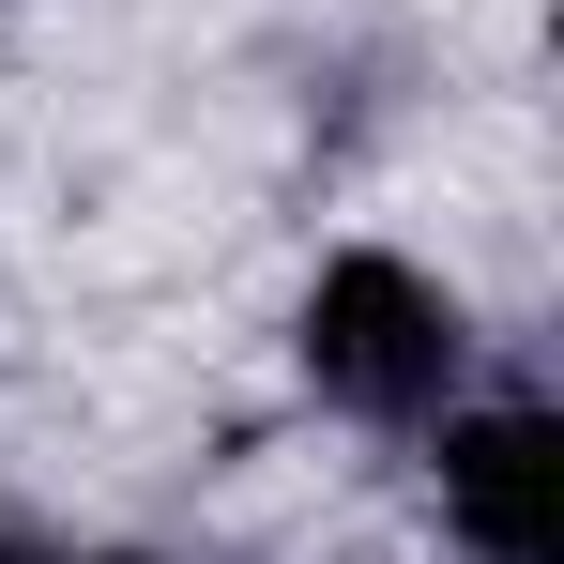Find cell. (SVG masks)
<instances>
[{"label": "cell", "instance_id": "6da1fadb", "mask_svg": "<svg viewBox=\"0 0 564 564\" xmlns=\"http://www.w3.org/2000/svg\"><path fill=\"white\" fill-rule=\"evenodd\" d=\"M290 381H305V412L321 427H351V443H427L443 412H458L473 381H488V321H473V290L427 260V245H321L305 290H290Z\"/></svg>", "mask_w": 564, "mask_h": 564}, {"label": "cell", "instance_id": "3957f363", "mask_svg": "<svg viewBox=\"0 0 564 564\" xmlns=\"http://www.w3.org/2000/svg\"><path fill=\"white\" fill-rule=\"evenodd\" d=\"M31 550H46V519H31V503L0 488V564H31Z\"/></svg>", "mask_w": 564, "mask_h": 564}, {"label": "cell", "instance_id": "7a4b0ae2", "mask_svg": "<svg viewBox=\"0 0 564 564\" xmlns=\"http://www.w3.org/2000/svg\"><path fill=\"white\" fill-rule=\"evenodd\" d=\"M412 458H427V519H443L458 564H564V412H550V381L488 367Z\"/></svg>", "mask_w": 564, "mask_h": 564}, {"label": "cell", "instance_id": "277c9868", "mask_svg": "<svg viewBox=\"0 0 564 564\" xmlns=\"http://www.w3.org/2000/svg\"><path fill=\"white\" fill-rule=\"evenodd\" d=\"M31 564H153V550H31Z\"/></svg>", "mask_w": 564, "mask_h": 564}]
</instances>
